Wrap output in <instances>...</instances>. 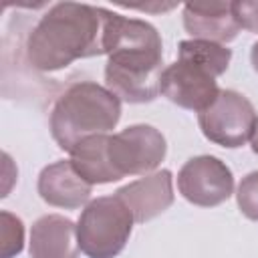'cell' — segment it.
Segmentation results:
<instances>
[{"label": "cell", "instance_id": "cell-1", "mask_svg": "<svg viewBox=\"0 0 258 258\" xmlns=\"http://www.w3.org/2000/svg\"><path fill=\"white\" fill-rule=\"evenodd\" d=\"M105 85L125 103H151L159 95L163 44L157 28L109 10L105 34Z\"/></svg>", "mask_w": 258, "mask_h": 258}, {"label": "cell", "instance_id": "cell-2", "mask_svg": "<svg viewBox=\"0 0 258 258\" xmlns=\"http://www.w3.org/2000/svg\"><path fill=\"white\" fill-rule=\"evenodd\" d=\"M109 10L103 6L58 2L34 24L26 38V58L36 71L67 69L77 58L105 54Z\"/></svg>", "mask_w": 258, "mask_h": 258}, {"label": "cell", "instance_id": "cell-3", "mask_svg": "<svg viewBox=\"0 0 258 258\" xmlns=\"http://www.w3.org/2000/svg\"><path fill=\"white\" fill-rule=\"evenodd\" d=\"M121 101L93 81L71 85L50 111V133L62 151H69L91 135H103L117 127Z\"/></svg>", "mask_w": 258, "mask_h": 258}, {"label": "cell", "instance_id": "cell-4", "mask_svg": "<svg viewBox=\"0 0 258 258\" xmlns=\"http://www.w3.org/2000/svg\"><path fill=\"white\" fill-rule=\"evenodd\" d=\"M133 224V214L115 194L91 200L77 222L79 248L89 258H115L127 246Z\"/></svg>", "mask_w": 258, "mask_h": 258}, {"label": "cell", "instance_id": "cell-5", "mask_svg": "<svg viewBox=\"0 0 258 258\" xmlns=\"http://www.w3.org/2000/svg\"><path fill=\"white\" fill-rule=\"evenodd\" d=\"M258 115L254 105L238 91L220 89L216 101L198 113V125L204 137L216 145L236 149L250 141Z\"/></svg>", "mask_w": 258, "mask_h": 258}, {"label": "cell", "instance_id": "cell-6", "mask_svg": "<svg viewBox=\"0 0 258 258\" xmlns=\"http://www.w3.org/2000/svg\"><path fill=\"white\" fill-rule=\"evenodd\" d=\"M109 159L117 175H147L153 171L167 153L165 137L159 129L139 123L109 135Z\"/></svg>", "mask_w": 258, "mask_h": 258}, {"label": "cell", "instance_id": "cell-7", "mask_svg": "<svg viewBox=\"0 0 258 258\" xmlns=\"http://www.w3.org/2000/svg\"><path fill=\"white\" fill-rule=\"evenodd\" d=\"M179 194L194 206L214 208L224 204L234 191L232 169L214 155L187 159L177 173Z\"/></svg>", "mask_w": 258, "mask_h": 258}, {"label": "cell", "instance_id": "cell-8", "mask_svg": "<svg viewBox=\"0 0 258 258\" xmlns=\"http://www.w3.org/2000/svg\"><path fill=\"white\" fill-rule=\"evenodd\" d=\"M159 93L181 109L202 113L216 101L220 89L216 77L210 71L196 64L194 60L177 58L163 69Z\"/></svg>", "mask_w": 258, "mask_h": 258}, {"label": "cell", "instance_id": "cell-9", "mask_svg": "<svg viewBox=\"0 0 258 258\" xmlns=\"http://www.w3.org/2000/svg\"><path fill=\"white\" fill-rule=\"evenodd\" d=\"M115 196L129 208L137 224L149 222L173 204V175L169 169L147 173L119 187Z\"/></svg>", "mask_w": 258, "mask_h": 258}, {"label": "cell", "instance_id": "cell-10", "mask_svg": "<svg viewBox=\"0 0 258 258\" xmlns=\"http://www.w3.org/2000/svg\"><path fill=\"white\" fill-rule=\"evenodd\" d=\"M36 189L42 202H46L48 206L75 210L89 204L93 185L79 175L71 159H58L42 167Z\"/></svg>", "mask_w": 258, "mask_h": 258}, {"label": "cell", "instance_id": "cell-11", "mask_svg": "<svg viewBox=\"0 0 258 258\" xmlns=\"http://www.w3.org/2000/svg\"><path fill=\"white\" fill-rule=\"evenodd\" d=\"M183 28L191 38L218 44L232 42L240 24L232 12V2H194L183 6Z\"/></svg>", "mask_w": 258, "mask_h": 258}, {"label": "cell", "instance_id": "cell-12", "mask_svg": "<svg viewBox=\"0 0 258 258\" xmlns=\"http://www.w3.org/2000/svg\"><path fill=\"white\" fill-rule=\"evenodd\" d=\"M79 238L73 220L60 214L40 216L30 228V258H79Z\"/></svg>", "mask_w": 258, "mask_h": 258}, {"label": "cell", "instance_id": "cell-13", "mask_svg": "<svg viewBox=\"0 0 258 258\" xmlns=\"http://www.w3.org/2000/svg\"><path fill=\"white\" fill-rule=\"evenodd\" d=\"M107 147H109V133H103V135H91L79 141L71 149V163L75 165L79 175L85 177L91 185L113 183L121 179L111 165Z\"/></svg>", "mask_w": 258, "mask_h": 258}, {"label": "cell", "instance_id": "cell-14", "mask_svg": "<svg viewBox=\"0 0 258 258\" xmlns=\"http://www.w3.org/2000/svg\"><path fill=\"white\" fill-rule=\"evenodd\" d=\"M177 58H187L194 60L196 64L204 67L210 71L214 77H220L228 71L230 60H232V50L226 44L210 42V40H181L177 46Z\"/></svg>", "mask_w": 258, "mask_h": 258}, {"label": "cell", "instance_id": "cell-15", "mask_svg": "<svg viewBox=\"0 0 258 258\" xmlns=\"http://www.w3.org/2000/svg\"><path fill=\"white\" fill-rule=\"evenodd\" d=\"M2 258H12L24 248V224L18 216L2 210Z\"/></svg>", "mask_w": 258, "mask_h": 258}, {"label": "cell", "instance_id": "cell-16", "mask_svg": "<svg viewBox=\"0 0 258 258\" xmlns=\"http://www.w3.org/2000/svg\"><path fill=\"white\" fill-rule=\"evenodd\" d=\"M236 202L240 212L248 218L258 222V169L246 173L236 189Z\"/></svg>", "mask_w": 258, "mask_h": 258}, {"label": "cell", "instance_id": "cell-17", "mask_svg": "<svg viewBox=\"0 0 258 258\" xmlns=\"http://www.w3.org/2000/svg\"><path fill=\"white\" fill-rule=\"evenodd\" d=\"M232 12L240 28L248 32H258V0H236L232 2Z\"/></svg>", "mask_w": 258, "mask_h": 258}, {"label": "cell", "instance_id": "cell-18", "mask_svg": "<svg viewBox=\"0 0 258 258\" xmlns=\"http://www.w3.org/2000/svg\"><path fill=\"white\" fill-rule=\"evenodd\" d=\"M250 62H252V69L258 73V40L252 44V50H250Z\"/></svg>", "mask_w": 258, "mask_h": 258}, {"label": "cell", "instance_id": "cell-19", "mask_svg": "<svg viewBox=\"0 0 258 258\" xmlns=\"http://www.w3.org/2000/svg\"><path fill=\"white\" fill-rule=\"evenodd\" d=\"M250 147H252V151L258 155V121H256V127H254V131H252V137H250Z\"/></svg>", "mask_w": 258, "mask_h": 258}]
</instances>
